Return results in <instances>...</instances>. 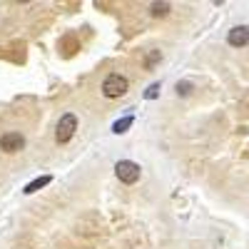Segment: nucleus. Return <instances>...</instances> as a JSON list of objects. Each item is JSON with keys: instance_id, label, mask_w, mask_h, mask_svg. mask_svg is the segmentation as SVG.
<instances>
[{"instance_id": "f257e3e1", "label": "nucleus", "mask_w": 249, "mask_h": 249, "mask_svg": "<svg viewBox=\"0 0 249 249\" xmlns=\"http://www.w3.org/2000/svg\"><path fill=\"white\" fill-rule=\"evenodd\" d=\"M127 88H130L127 77L120 75V72H112V75L105 77V82H102V95L115 100V97H122L124 92H127Z\"/></svg>"}, {"instance_id": "f03ea898", "label": "nucleus", "mask_w": 249, "mask_h": 249, "mask_svg": "<svg viewBox=\"0 0 249 249\" xmlns=\"http://www.w3.org/2000/svg\"><path fill=\"white\" fill-rule=\"evenodd\" d=\"M75 132H77V117L72 112H65V115L60 117L57 127H55V140L60 144H65V142H70L75 137Z\"/></svg>"}, {"instance_id": "7ed1b4c3", "label": "nucleus", "mask_w": 249, "mask_h": 249, "mask_svg": "<svg viewBox=\"0 0 249 249\" xmlns=\"http://www.w3.org/2000/svg\"><path fill=\"white\" fill-rule=\"evenodd\" d=\"M115 175H117V179L124 182V184H135V182L140 179L142 170H140V164L132 162V160H120V162L115 164Z\"/></svg>"}, {"instance_id": "20e7f679", "label": "nucleus", "mask_w": 249, "mask_h": 249, "mask_svg": "<svg viewBox=\"0 0 249 249\" xmlns=\"http://www.w3.org/2000/svg\"><path fill=\"white\" fill-rule=\"evenodd\" d=\"M25 147V137L20 135V132H5L3 137H0V150L3 152H18V150H23Z\"/></svg>"}, {"instance_id": "39448f33", "label": "nucleus", "mask_w": 249, "mask_h": 249, "mask_svg": "<svg viewBox=\"0 0 249 249\" xmlns=\"http://www.w3.org/2000/svg\"><path fill=\"white\" fill-rule=\"evenodd\" d=\"M227 43L232 48H244L249 43V28L247 25H239V28H232L230 35H227Z\"/></svg>"}, {"instance_id": "423d86ee", "label": "nucleus", "mask_w": 249, "mask_h": 249, "mask_svg": "<svg viewBox=\"0 0 249 249\" xmlns=\"http://www.w3.org/2000/svg\"><path fill=\"white\" fill-rule=\"evenodd\" d=\"M50 182H53V177H50V175H43V177L33 179L30 184H25V190H23V192H25V195H33V192H37V190H43V187L50 184Z\"/></svg>"}, {"instance_id": "0eeeda50", "label": "nucleus", "mask_w": 249, "mask_h": 249, "mask_svg": "<svg viewBox=\"0 0 249 249\" xmlns=\"http://www.w3.org/2000/svg\"><path fill=\"white\" fill-rule=\"evenodd\" d=\"M135 122V117L132 115H127V117H122V120H117L115 124H112V132L115 135H122V132H127V127Z\"/></svg>"}, {"instance_id": "6e6552de", "label": "nucleus", "mask_w": 249, "mask_h": 249, "mask_svg": "<svg viewBox=\"0 0 249 249\" xmlns=\"http://www.w3.org/2000/svg\"><path fill=\"white\" fill-rule=\"evenodd\" d=\"M170 13V3H152V15L155 18H164Z\"/></svg>"}, {"instance_id": "1a4fd4ad", "label": "nucleus", "mask_w": 249, "mask_h": 249, "mask_svg": "<svg viewBox=\"0 0 249 249\" xmlns=\"http://www.w3.org/2000/svg\"><path fill=\"white\" fill-rule=\"evenodd\" d=\"M192 92V82H177V95H190Z\"/></svg>"}, {"instance_id": "9d476101", "label": "nucleus", "mask_w": 249, "mask_h": 249, "mask_svg": "<svg viewBox=\"0 0 249 249\" xmlns=\"http://www.w3.org/2000/svg\"><path fill=\"white\" fill-rule=\"evenodd\" d=\"M160 95V82H155V85H150L147 88V92H144V97H147V100H155Z\"/></svg>"}]
</instances>
